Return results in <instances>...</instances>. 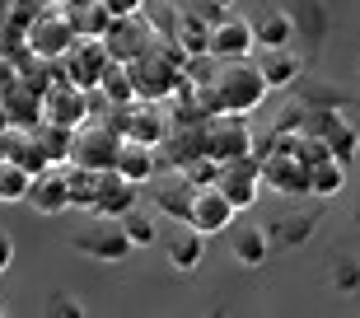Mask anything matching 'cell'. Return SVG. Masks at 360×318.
Instances as JSON below:
<instances>
[{
	"instance_id": "cb8c5ba5",
	"label": "cell",
	"mask_w": 360,
	"mask_h": 318,
	"mask_svg": "<svg viewBox=\"0 0 360 318\" xmlns=\"http://www.w3.org/2000/svg\"><path fill=\"white\" fill-rule=\"evenodd\" d=\"M98 94L108 98V108H122L136 98V84H131V70H127V61H108L103 80H98Z\"/></svg>"
},
{
	"instance_id": "7c38bea8",
	"label": "cell",
	"mask_w": 360,
	"mask_h": 318,
	"mask_svg": "<svg viewBox=\"0 0 360 318\" xmlns=\"http://www.w3.org/2000/svg\"><path fill=\"white\" fill-rule=\"evenodd\" d=\"M146 42H155V28H150V19H141V14H127V19H112V28L103 33V47L112 61H131V56L150 52Z\"/></svg>"
},
{
	"instance_id": "e0dca14e",
	"label": "cell",
	"mask_w": 360,
	"mask_h": 318,
	"mask_svg": "<svg viewBox=\"0 0 360 318\" xmlns=\"http://www.w3.org/2000/svg\"><path fill=\"white\" fill-rule=\"evenodd\" d=\"M257 70H262V80H267V89H290V84L304 80V56L290 52V47H262Z\"/></svg>"
},
{
	"instance_id": "6da1fadb",
	"label": "cell",
	"mask_w": 360,
	"mask_h": 318,
	"mask_svg": "<svg viewBox=\"0 0 360 318\" xmlns=\"http://www.w3.org/2000/svg\"><path fill=\"white\" fill-rule=\"evenodd\" d=\"M215 66H220V75L201 80V89H197V103L206 113H234V117H243V113H253L271 94L262 70H257V61H248V56H239V61H215Z\"/></svg>"
},
{
	"instance_id": "ac0fdd59",
	"label": "cell",
	"mask_w": 360,
	"mask_h": 318,
	"mask_svg": "<svg viewBox=\"0 0 360 318\" xmlns=\"http://www.w3.org/2000/svg\"><path fill=\"white\" fill-rule=\"evenodd\" d=\"M164 257H169V267H174V272H197L201 257H206V234H201V229H192V225L174 229V234L164 238Z\"/></svg>"
},
{
	"instance_id": "44dd1931",
	"label": "cell",
	"mask_w": 360,
	"mask_h": 318,
	"mask_svg": "<svg viewBox=\"0 0 360 318\" xmlns=\"http://www.w3.org/2000/svg\"><path fill=\"white\" fill-rule=\"evenodd\" d=\"M174 42L187 52V66L211 56V24H201L197 14H178V28H174Z\"/></svg>"
},
{
	"instance_id": "f1b7e54d",
	"label": "cell",
	"mask_w": 360,
	"mask_h": 318,
	"mask_svg": "<svg viewBox=\"0 0 360 318\" xmlns=\"http://www.w3.org/2000/svg\"><path fill=\"white\" fill-rule=\"evenodd\" d=\"M117 225L127 229V238H131V248H155V215L150 211H141V206H131L127 215H117Z\"/></svg>"
},
{
	"instance_id": "836d02e7",
	"label": "cell",
	"mask_w": 360,
	"mask_h": 318,
	"mask_svg": "<svg viewBox=\"0 0 360 318\" xmlns=\"http://www.w3.org/2000/svg\"><path fill=\"white\" fill-rule=\"evenodd\" d=\"M98 5H103L112 19H127V14H141V5H146V0H98Z\"/></svg>"
},
{
	"instance_id": "5bb4252c",
	"label": "cell",
	"mask_w": 360,
	"mask_h": 318,
	"mask_svg": "<svg viewBox=\"0 0 360 318\" xmlns=\"http://www.w3.org/2000/svg\"><path fill=\"white\" fill-rule=\"evenodd\" d=\"M257 38H253V19H239L229 14L211 28V56L215 61H239V56H253Z\"/></svg>"
},
{
	"instance_id": "484cf974",
	"label": "cell",
	"mask_w": 360,
	"mask_h": 318,
	"mask_svg": "<svg viewBox=\"0 0 360 318\" xmlns=\"http://www.w3.org/2000/svg\"><path fill=\"white\" fill-rule=\"evenodd\" d=\"M0 103H5V113H10V127L14 122H19V127H38L42 122V94L10 89V94H0Z\"/></svg>"
},
{
	"instance_id": "4fadbf2b",
	"label": "cell",
	"mask_w": 360,
	"mask_h": 318,
	"mask_svg": "<svg viewBox=\"0 0 360 318\" xmlns=\"http://www.w3.org/2000/svg\"><path fill=\"white\" fill-rule=\"evenodd\" d=\"M61 61H70V80H75L80 89H98V80H103L112 56H108L103 38H75V47H70Z\"/></svg>"
},
{
	"instance_id": "d6a6232c",
	"label": "cell",
	"mask_w": 360,
	"mask_h": 318,
	"mask_svg": "<svg viewBox=\"0 0 360 318\" xmlns=\"http://www.w3.org/2000/svg\"><path fill=\"white\" fill-rule=\"evenodd\" d=\"M192 14H197L201 24H211V28H215L220 19H229V5H215V0H201V5H197Z\"/></svg>"
},
{
	"instance_id": "1f68e13d",
	"label": "cell",
	"mask_w": 360,
	"mask_h": 318,
	"mask_svg": "<svg viewBox=\"0 0 360 318\" xmlns=\"http://www.w3.org/2000/svg\"><path fill=\"white\" fill-rule=\"evenodd\" d=\"M42 314L47 318H84V300L80 295H66V291H56L47 305H42Z\"/></svg>"
},
{
	"instance_id": "52a82bcc",
	"label": "cell",
	"mask_w": 360,
	"mask_h": 318,
	"mask_svg": "<svg viewBox=\"0 0 360 318\" xmlns=\"http://www.w3.org/2000/svg\"><path fill=\"white\" fill-rule=\"evenodd\" d=\"M309 117H314V122H309V132L328 146L333 159L351 164V159L360 155V132H356V122L342 117V108H309Z\"/></svg>"
},
{
	"instance_id": "4316f807",
	"label": "cell",
	"mask_w": 360,
	"mask_h": 318,
	"mask_svg": "<svg viewBox=\"0 0 360 318\" xmlns=\"http://www.w3.org/2000/svg\"><path fill=\"white\" fill-rule=\"evenodd\" d=\"M66 14H70V24H75V33H80V38H103L108 28H112V14H108L98 0L75 5V10H66Z\"/></svg>"
},
{
	"instance_id": "ffe728a7",
	"label": "cell",
	"mask_w": 360,
	"mask_h": 318,
	"mask_svg": "<svg viewBox=\"0 0 360 318\" xmlns=\"http://www.w3.org/2000/svg\"><path fill=\"white\" fill-rule=\"evenodd\" d=\"M257 47H290L295 42V14L290 10H262L253 19Z\"/></svg>"
},
{
	"instance_id": "f35d334b",
	"label": "cell",
	"mask_w": 360,
	"mask_h": 318,
	"mask_svg": "<svg viewBox=\"0 0 360 318\" xmlns=\"http://www.w3.org/2000/svg\"><path fill=\"white\" fill-rule=\"evenodd\" d=\"M5 314H10V305H0V318H5Z\"/></svg>"
},
{
	"instance_id": "d590c367",
	"label": "cell",
	"mask_w": 360,
	"mask_h": 318,
	"mask_svg": "<svg viewBox=\"0 0 360 318\" xmlns=\"http://www.w3.org/2000/svg\"><path fill=\"white\" fill-rule=\"evenodd\" d=\"M10 155V127H5V132H0V159Z\"/></svg>"
},
{
	"instance_id": "4dcf8cb0",
	"label": "cell",
	"mask_w": 360,
	"mask_h": 318,
	"mask_svg": "<svg viewBox=\"0 0 360 318\" xmlns=\"http://www.w3.org/2000/svg\"><path fill=\"white\" fill-rule=\"evenodd\" d=\"M328 286H333V291H342V295H356L360 291V257H356V253H342V257H337Z\"/></svg>"
},
{
	"instance_id": "d6986e66",
	"label": "cell",
	"mask_w": 360,
	"mask_h": 318,
	"mask_svg": "<svg viewBox=\"0 0 360 318\" xmlns=\"http://www.w3.org/2000/svg\"><path fill=\"white\" fill-rule=\"evenodd\" d=\"M229 248H234V262H239V267H267V253H271L267 225H243V229H234Z\"/></svg>"
},
{
	"instance_id": "8d00e7d4",
	"label": "cell",
	"mask_w": 360,
	"mask_h": 318,
	"mask_svg": "<svg viewBox=\"0 0 360 318\" xmlns=\"http://www.w3.org/2000/svg\"><path fill=\"white\" fill-rule=\"evenodd\" d=\"M5 127H10V113H5V103H0V132H5Z\"/></svg>"
},
{
	"instance_id": "e575fe53",
	"label": "cell",
	"mask_w": 360,
	"mask_h": 318,
	"mask_svg": "<svg viewBox=\"0 0 360 318\" xmlns=\"http://www.w3.org/2000/svg\"><path fill=\"white\" fill-rule=\"evenodd\" d=\"M10 262H14V238L5 234V229H0V276L10 272Z\"/></svg>"
},
{
	"instance_id": "ba28073f",
	"label": "cell",
	"mask_w": 360,
	"mask_h": 318,
	"mask_svg": "<svg viewBox=\"0 0 360 318\" xmlns=\"http://www.w3.org/2000/svg\"><path fill=\"white\" fill-rule=\"evenodd\" d=\"M108 122L122 132V141H136V146H150V150L160 146L164 132H169L164 117H160V108L150 103V98H146V103H136V98H131V103L112 108V117H108Z\"/></svg>"
},
{
	"instance_id": "3957f363",
	"label": "cell",
	"mask_w": 360,
	"mask_h": 318,
	"mask_svg": "<svg viewBox=\"0 0 360 318\" xmlns=\"http://www.w3.org/2000/svg\"><path fill=\"white\" fill-rule=\"evenodd\" d=\"M75 38H80V33H75L66 10H42L38 19H28V28H24L28 52L42 56V61H61V56L75 47Z\"/></svg>"
},
{
	"instance_id": "30bf717a",
	"label": "cell",
	"mask_w": 360,
	"mask_h": 318,
	"mask_svg": "<svg viewBox=\"0 0 360 318\" xmlns=\"http://www.w3.org/2000/svg\"><path fill=\"white\" fill-rule=\"evenodd\" d=\"M234 215H239V206H234L215 183L192 187V211H187V225L192 229H201V234L211 238V234H220V229L234 225Z\"/></svg>"
},
{
	"instance_id": "7402d4cb",
	"label": "cell",
	"mask_w": 360,
	"mask_h": 318,
	"mask_svg": "<svg viewBox=\"0 0 360 318\" xmlns=\"http://www.w3.org/2000/svg\"><path fill=\"white\" fill-rule=\"evenodd\" d=\"M117 173L127 178V183L146 187L150 178H155V155H150V146H136V141H122V155H117Z\"/></svg>"
},
{
	"instance_id": "7a4b0ae2",
	"label": "cell",
	"mask_w": 360,
	"mask_h": 318,
	"mask_svg": "<svg viewBox=\"0 0 360 318\" xmlns=\"http://www.w3.org/2000/svg\"><path fill=\"white\" fill-rule=\"evenodd\" d=\"M117 155H122V132L112 122H80L75 132H70V164H80V169H117Z\"/></svg>"
},
{
	"instance_id": "603a6c76",
	"label": "cell",
	"mask_w": 360,
	"mask_h": 318,
	"mask_svg": "<svg viewBox=\"0 0 360 318\" xmlns=\"http://www.w3.org/2000/svg\"><path fill=\"white\" fill-rule=\"evenodd\" d=\"M342 187H347V164H342V159L309 164V197H337Z\"/></svg>"
},
{
	"instance_id": "9c48e42d",
	"label": "cell",
	"mask_w": 360,
	"mask_h": 318,
	"mask_svg": "<svg viewBox=\"0 0 360 318\" xmlns=\"http://www.w3.org/2000/svg\"><path fill=\"white\" fill-rule=\"evenodd\" d=\"M215 187L225 192L239 211H248L257 201V192H262V159L257 155H239V159H225L220 164V178H215Z\"/></svg>"
},
{
	"instance_id": "277c9868",
	"label": "cell",
	"mask_w": 360,
	"mask_h": 318,
	"mask_svg": "<svg viewBox=\"0 0 360 318\" xmlns=\"http://www.w3.org/2000/svg\"><path fill=\"white\" fill-rule=\"evenodd\" d=\"M197 146H201V155H211L215 164H225V159L253 155V136H248L243 117H234V113H211V122L197 132Z\"/></svg>"
},
{
	"instance_id": "8fae6325",
	"label": "cell",
	"mask_w": 360,
	"mask_h": 318,
	"mask_svg": "<svg viewBox=\"0 0 360 318\" xmlns=\"http://www.w3.org/2000/svg\"><path fill=\"white\" fill-rule=\"evenodd\" d=\"M281 146H285V141H281ZM257 159H262V187L285 192V197H304L309 192V164H300L290 150H281V155H257Z\"/></svg>"
},
{
	"instance_id": "d4e9b609",
	"label": "cell",
	"mask_w": 360,
	"mask_h": 318,
	"mask_svg": "<svg viewBox=\"0 0 360 318\" xmlns=\"http://www.w3.org/2000/svg\"><path fill=\"white\" fill-rule=\"evenodd\" d=\"M314 225H319V215H285V220H271L267 225V238L281 243V248H300L314 234Z\"/></svg>"
},
{
	"instance_id": "9a60e30c",
	"label": "cell",
	"mask_w": 360,
	"mask_h": 318,
	"mask_svg": "<svg viewBox=\"0 0 360 318\" xmlns=\"http://www.w3.org/2000/svg\"><path fill=\"white\" fill-rule=\"evenodd\" d=\"M136 192H141V187L127 183L117 169H103L98 173V187H94V206L89 211L103 215V220H117V215H127L136 206Z\"/></svg>"
},
{
	"instance_id": "ab89813d",
	"label": "cell",
	"mask_w": 360,
	"mask_h": 318,
	"mask_svg": "<svg viewBox=\"0 0 360 318\" xmlns=\"http://www.w3.org/2000/svg\"><path fill=\"white\" fill-rule=\"evenodd\" d=\"M215 5H234V0H215Z\"/></svg>"
},
{
	"instance_id": "83f0119b",
	"label": "cell",
	"mask_w": 360,
	"mask_h": 318,
	"mask_svg": "<svg viewBox=\"0 0 360 318\" xmlns=\"http://www.w3.org/2000/svg\"><path fill=\"white\" fill-rule=\"evenodd\" d=\"M155 211L187 225V211H192V183H174V187H160L155 192Z\"/></svg>"
},
{
	"instance_id": "60d3db41",
	"label": "cell",
	"mask_w": 360,
	"mask_h": 318,
	"mask_svg": "<svg viewBox=\"0 0 360 318\" xmlns=\"http://www.w3.org/2000/svg\"><path fill=\"white\" fill-rule=\"evenodd\" d=\"M356 220H360V201H356Z\"/></svg>"
},
{
	"instance_id": "74e56055",
	"label": "cell",
	"mask_w": 360,
	"mask_h": 318,
	"mask_svg": "<svg viewBox=\"0 0 360 318\" xmlns=\"http://www.w3.org/2000/svg\"><path fill=\"white\" fill-rule=\"evenodd\" d=\"M66 5H70V10H75V5H89V0H66Z\"/></svg>"
},
{
	"instance_id": "f546056e",
	"label": "cell",
	"mask_w": 360,
	"mask_h": 318,
	"mask_svg": "<svg viewBox=\"0 0 360 318\" xmlns=\"http://www.w3.org/2000/svg\"><path fill=\"white\" fill-rule=\"evenodd\" d=\"M28 183H33V173H28V169H19L14 159H0V201H24Z\"/></svg>"
},
{
	"instance_id": "8992f818",
	"label": "cell",
	"mask_w": 360,
	"mask_h": 318,
	"mask_svg": "<svg viewBox=\"0 0 360 318\" xmlns=\"http://www.w3.org/2000/svg\"><path fill=\"white\" fill-rule=\"evenodd\" d=\"M42 122H56V127H80L89 122V89H80L70 75L52 80L47 89H42Z\"/></svg>"
},
{
	"instance_id": "2e32d148",
	"label": "cell",
	"mask_w": 360,
	"mask_h": 318,
	"mask_svg": "<svg viewBox=\"0 0 360 318\" xmlns=\"http://www.w3.org/2000/svg\"><path fill=\"white\" fill-rule=\"evenodd\" d=\"M28 206L38 215H66L70 211V187H66V173L56 169H42L33 173V183H28Z\"/></svg>"
},
{
	"instance_id": "5b68a950",
	"label": "cell",
	"mask_w": 360,
	"mask_h": 318,
	"mask_svg": "<svg viewBox=\"0 0 360 318\" xmlns=\"http://www.w3.org/2000/svg\"><path fill=\"white\" fill-rule=\"evenodd\" d=\"M98 225H89V229H80V234L70 238V248L75 253H84V257H94V262H127L131 257V238H127V229L117 225V220H103V215H94Z\"/></svg>"
}]
</instances>
